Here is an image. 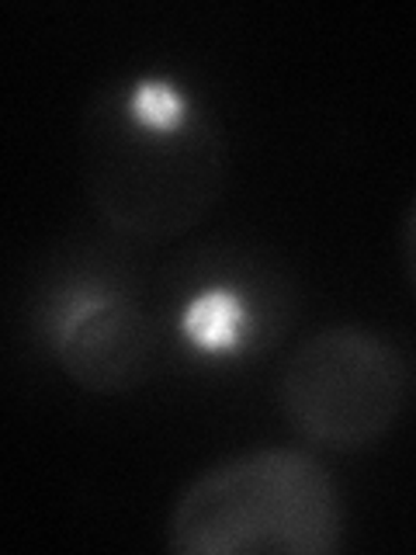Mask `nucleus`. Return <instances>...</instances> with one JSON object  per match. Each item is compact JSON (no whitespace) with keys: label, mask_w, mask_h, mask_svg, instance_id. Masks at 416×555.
Wrapping results in <instances>:
<instances>
[{"label":"nucleus","mask_w":416,"mask_h":555,"mask_svg":"<svg viewBox=\"0 0 416 555\" xmlns=\"http://www.w3.org/2000/svg\"><path fill=\"white\" fill-rule=\"evenodd\" d=\"M340 545V490L299 448H257L205 468L170 514L178 555H329Z\"/></svg>","instance_id":"2"},{"label":"nucleus","mask_w":416,"mask_h":555,"mask_svg":"<svg viewBox=\"0 0 416 555\" xmlns=\"http://www.w3.org/2000/svg\"><path fill=\"white\" fill-rule=\"evenodd\" d=\"M233 323H236V309L222 295H212V299L195 306V312H191V334L212 347L233 337Z\"/></svg>","instance_id":"5"},{"label":"nucleus","mask_w":416,"mask_h":555,"mask_svg":"<svg viewBox=\"0 0 416 555\" xmlns=\"http://www.w3.org/2000/svg\"><path fill=\"white\" fill-rule=\"evenodd\" d=\"M403 268H406V278H410V285L416 292V198L410 205V212H406V222H403Z\"/></svg>","instance_id":"6"},{"label":"nucleus","mask_w":416,"mask_h":555,"mask_svg":"<svg viewBox=\"0 0 416 555\" xmlns=\"http://www.w3.org/2000/svg\"><path fill=\"white\" fill-rule=\"evenodd\" d=\"M87 202L115 233L167 243L219 205L230 143L212 112L160 80L104 83L80 121Z\"/></svg>","instance_id":"1"},{"label":"nucleus","mask_w":416,"mask_h":555,"mask_svg":"<svg viewBox=\"0 0 416 555\" xmlns=\"http://www.w3.org/2000/svg\"><path fill=\"white\" fill-rule=\"evenodd\" d=\"M406 392L403 351L364 326H326L309 334L277 378L285 424L302 441L340 455L386 438L403 416Z\"/></svg>","instance_id":"3"},{"label":"nucleus","mask_w":416,"mask_h":555,"mask_svg":"<svg viewBox=\"0 0 416 555\" xmlns=\"http://www.w3.org/2000/svg\"><path fill=\"white\" fill-rule=\"evenodd\" d=\"M56 361L69 382L98 396L143 389L164 364V330L143 306L98 295L56 330Z\"/></svg>","instance_id":"4"}]
</instances>
